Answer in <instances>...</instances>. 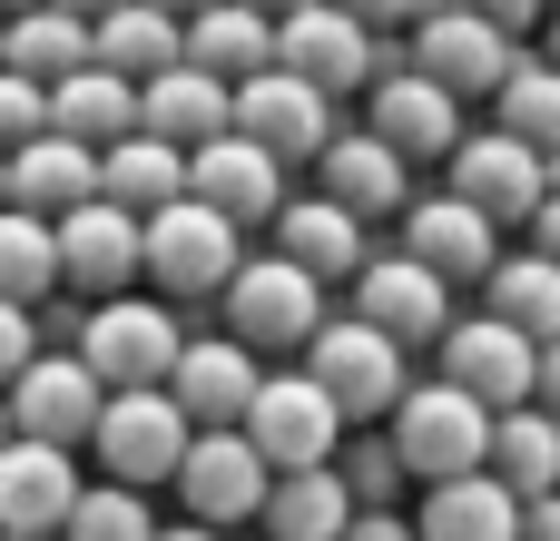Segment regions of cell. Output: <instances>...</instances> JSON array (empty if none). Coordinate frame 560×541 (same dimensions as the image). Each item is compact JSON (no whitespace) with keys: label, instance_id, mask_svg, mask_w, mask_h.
Listing matches in <instances>:
<instances>
[{"label":"cell","instance_id":"5bb4252c","mask_svg":"<svg viewBox=\"0 0 560 541\" xmlns=\"http://www.w3.org/2000/svg\"><path fill=\"white\" fill-rule=\"evenodd\" d=\"M236 138L266 148V158H285V168H315L325 138H335V99H315L305 79L266 69L256 89H236Z\"/></svg>","mask_w":560,"mask_h":541},{"label":"cell","instance_id":"f546056e","mask_svg":"<svg viewBox=\"0 0 560 541\" xmlns=\"http://www.w3.org/2000/svg\"><path fill=\"white\" fill-rule=\"evenodd\" d=\"M492 128H502V138H522V148H541V158H560V69L541 59V49H522L512 89L492 99Z\"/></svg>","mask_w":560,"mask_h":541},{"label":"cell","instance_id":"30bf717a","mask_svg":"<svg viewBox=\"0 0 560 541\" xmlns=\"http://www.w3.org/2000/svg\"><path fill=\"white\" fill-rule=\"evenodd\" d=\"M394 237H404V256L433 266L453 296H482V286L502 276V227H492L482 207H463V197H413V217H404Z\"/></svg>","mask_w":560,"mask_h":541},{"label":"cell","instance_id":"7402d4cb","mask_svg":"<svg viewBox=\"0 0 560 541\" xmlns=\"http://www.w3.org/2000/svg\"><path fill=\"white\" fill-rule=\"evenodd\" d=\"M98 197L128 207L138 227L167 217V207L187 197V148H167V138H128V148H108V158H98Z\"/></svg>","mask_w":560,"mask_h":541},{"label":"cell","instance_id":"7a4b0ae2","mask_svg":"<svg viewBox=\"0 0 560 541\" xmlns=\"http://www.w3.org/2000/svg\"><path fill=\"white\" fill-rule=\"evenodd\" d=\"M177 355H187V315L177 306H98L89 325H79V365L108 384V394H158L167 375H177Z\"/></svg>","mask_w":560,"mask_h":541},{"label":"cell","instance_id":"b9f144b4","mask_svg":"<svg viewBox=\"0 0 560 541\" xmlns=\"http://www.w3.org/2000/svg\"><path fill=\"white\" fill-rule=\"evenodd\" d=\"M10 444H20V424H10V394H0V453H10Z\"/></svg>","mask_w":560,"mask_h":541},{"label":"cell","instance_id":"ac0fdd59","mask_svg":"<svg viewBox=\"0 0 560 541\" xmlns=\"http://www.w3.org/2000/svg\"><path fill=\"white\" fill-rule=\"evenodd\" d=\"M138 138H167V148H217L236 138V89L207 79V69H167L158 89H138Z\"/></svg>","mask_w":560,"mask_h":541},{"label":"cell","instance_id":"9c48e42d","mask_svg":"<svg viewBox=\"0 0 560 541\" xmlns=\"http://www.w3.org/2000/svg\"><path fill=\"white\" fill-rule=\"evenodd\" d=\"M98 414H108V384L79 365V345H49V355L10 384V424H20V444L69 453V444H89V434H98Z\"/></svg>","mask_w":560,"mask_h":541},{"label":"cell","instance_id":"7dc6e473","mask_svg":"<svg viewBox=\"0 0 560 541\" xmlns=\"http://www.w3.org/2000/svg\"><path fill=\"white\" fill-rule=\"evenodd\" d=\"M0 541H10V532H0Z\"/></svg>","mask_w":560,"mask_h":541},{"label":"cell","instance_id":"8992f818","mask_svg":"<svg viewBox=\"0 0 560 541\" xmlns=\"http://www.w3.org/2000/svg\"><path fill=\"white\" fill-rule=\"evenodd\" d=\"M98 463H108V483L118 493H148V483H177L187 473V453H197V424L177 414V394L158 384V394H108V414H98Z\"/></svg>","mask_w":560,"mask_h":541},{"label":"cell","instance_id":"f35d334b","mask_svg":"<svg viewBox=\"0 0 560 541\" xmlns=\"http://www.w3.org/2000/svg\"><path fill=\"white\" fill-rule=\"evenodd\" d=\"M148 10H167V20L187 30V20H207V10H226V0H148Z\"/></svg>","mask_w":560,"mask_h":541},{"label":"cell","instance_id":"44dd1931","mask_svg":"<svg viewBox=\"0 0 560 541\" xmlns=\"http://www.w3.org/2000/svg\"><path fill=\"white\" fill-rule=\"evenodd\" d=\"M49 128L108 158V148H128V138H138V89H128L118 69H79L69 89H49Z\"/></svg>","mask_w":560,"mask_h":541},{"label":"cell","instance_id":"3957f363","mask_svg":"<svg viewBox=\"0 0 560 541\" xmlns=\"http://www.w3.org/2000/svg\"><path fill=\"white\" fill-rule=\"evenodd\" d=\"M443 197L482 207L492 227H532V217L560 197V158L522 148V138H502V128H482V138H463V148H453V168H443Z\"/></svg>","mask_w":560,"mask_h":541},{"label":"cell","instance_id":"7bdbcfd3","mask_svg":"<svg viewBox=\"0 0 560 541\" xmlns=\"http://www.w3.org/2000/svg\"><path fill=\"white\" fill-rule=\"evenodd\" d=\"M158 541H217V532H207V522H187V532H158Z\"/></svg>","mask_w":560,"mask_h":541},{"label":"cell","instance_id":"4fadbf2b","mask_svg":"<svg viewBox=\"0 0 560 541\" xmlns=\"http://www.w3.org/2000/svg\"><path fill=\"white\" fill-rule=\"evenodd\" d=\"M404 49H413V69H423L433 89H453V99H502L512 69H522V49H512L492 20H472V10H443V20L413 30Z\"/></svg>","mask_w":560,"mask_h":541},{"label":"cell","instance_id":"60d3db41","mask_svg":"<svg viewBox=\"0 0 560 541\" xmlns=\"http://www.w3.org/2000/svg\"><path fill=\"white\" fill-rule=\"evenodd\" d=\"M30 10H49V0H0V20H30Z\"/></svg>","mask_w":560,"mask_h":541},{"label":"cell","instance_id":"603a6c76","mask_svg":"<svg viewBox=\"0 0 560 541\" xmlns=\"http://www.w3.org/2000/svg\"><path fill=\"white\" fill-rule=\"evenodd\" d=\"M98 69H118L128 89H158L167 69H187V30L148 0H128L118 20H98Z\"/></svg>","mask_w":560,"mask_h":541},{"label":"cell","instance_id":"d6a6232c","mask_svg":"<svg viewBox=\"0 0 560 541\" xmlns=\"http://www.w3.org/2000/svg\"><path fill=\"white\" fill-rule=\"evenodd\" d=\"M39 355H49L39 315H30V306H0V394H10V384H20V375H30Z\"/></svg>","mask_w":560,"mask_h":541},{"label":"cell","instance_id":"f1b7e54d","mask_svg":"<svg viewBox=\"0 0 560 541\" xmlns=\"http://www.w3.org/2000/svg\"><path fill=\"white\" fill-rule=\"evenodd\" d=\"M39 296H59V227L0 207V306H30L39 315Z\"/></svg>","mask_w":560,"mask_h":541},{"label":"cell","instance_id":"ee69618b","mask_svg":"<svg viewBox=\"0 0 560 541\" xmlns=\"http://www.w3.org/2000/svg\"><path fill=\"white\" fill-rule=\"evenodd\" d=\"M541 59H551V69H560V20H551V49H541Z\"/></svg>","mask_w":560,"mask_h":541},{"label":"cell","instance_id":"e0dca14e","mask_svg":"<svg viewBox=\"0 0 560 541\" xmlns=\"http://www.w3.org/2000/svg\"><path fill=\"white\" fill-rule=\"evenodd\" d=\"M79 463L69 453H49V444H10L0 453V532L10 541H59L69 532V513H79Z\"/></svg>","mask_w":560,"mask_h":541},{"label":"cell","instance_id":"d6986e66","mask_svg":"<svg viewBox=\"0 0 560 541\" xmlns=\"http://www.w3.org/2000/svg\"><path fill=\"white\" fill-rule=\"evenodd\" d=\"M10 207L20 217H79V207H98V148H79V138H39V148H20L10 158Z\"/></svg>","mask_w":560,"mask_h":541},{"label":"cell","instance_id":"ab89813d","mask_svg":"<svg viewBox=\"0 0 560 541\" xmlns=\"http://www.w3.org/2000/svg\"><path fill=\"white\" fill-rule=\"evenodd\" d=\"M236 10H256V20H295V10H315V0H236Z\"/></svg>","mask_w":560,"mask_h":541},{"label":"cell","instance_id":"4316f807","mask_svg":"<svg viewBox=\"0 0 560 541\" xmlns=\"http://www.w3.org/2000/svg\"><path fill=\"white\" fill-rule=\"evenodd\" d=\"M354 522H364V513H354L345 473H285V483L266 493V541H345Z\"/></svg>","mask_w":560,"mask_h":541},{"label":"cell","instance_id":"d4e9b609","mask_svg":"<svg viewBox=\"0 0 560 541\" xmlns=\"http://www.w3.org/2000/svg\"><path fill=\"white\" fill-rule=\"evenodd\" d=\"M413 532L423 541H522V503L482 473V483H443L413 503Z\"/></svg>","mask_w":560,"mask_h":541},{"label":"cell","instance_id":"d590c367","mask_svg":"<svg viewBox=\"0 0 560 541\" xmlns=\"http://www.w3.org/2000/svg\"><path fill=\"white\" fill-rule=\"evenodd\" d=\"M522 541H560V493H551V503H532V513H522Z\"/></svg>","mask_w":560,"mask_h":541},{"label":"cell","instance_id":"6da1fadb","mask_svg":"<svg viewBox=\"0 0 560 541\" xmlns=\"http://www.w3.org/2000/svg\"><path fill=\"white\" fill-rule=\"evenodd\" d=\"M217 325H226V345H246L256 365H305V345L335 325V296H325V276H305V266H285V256H246L236 266V286L217 296Z\"/></svg>","mask_w":560,"mask_h":541},{"label":"cell","instance_id":"9a60e30c","mask_svg":"<svg viewBox=\"0 0 560 541\" xmlns=\"http://www.w3.org/2000/svg\"><path fill=\"white\" fill-rule=\"evenodd\" d=\"M177 493H187V513H197L207 532H226V522H266L276 473H266V453H256L246 434H197V453H187Z\"/></svg>","mask_w":560,"mask_h":541},{"label":"cell","instance_id":"2e32d148","mask_svg":"<svg viewBox=\"0 0 560 541\" xmlns=\"http://www.w3.org/2000/svg\"><path fill=\"white\" fill-rule=\"evenodd\" d=\"M148 266V227L128 217V207H79V217H59V286H79V296H98V306H118V286Z\"/></svg>","mask_w":560,"mask_h":541},{"label":"cell","instance_id":"bcb514c9","mask_svg":"<svg viewBox=\"0 0 560 541\" xmlns=\"http://www.w3.org/2000/svg\"><path fill=\"white\" fill-rule=\"evenodd\" d=\"M0 207H10V158H0Z\"/></svg>","mask_w":560,"mask_h":541},{"label":"cell","instance_id":"5b68a950","mask_svg":"<svg viewBox=\"0 0 560 541\" xmlns=\"http://www.w3.org/2000/svg\"><path fill=\"white\" fill-rule=\"evenodd\" d=\"M236 266H246V237H236L217 207L177 197L167 217H148V276H158V296H177V306H217V296L236 286Z\"/></svg>","mask_w":560,"mask_h":541},{"label":"cell","instance_id":"cb8c5ba5","mask_svg":"<svg viewBox=\"0 0 560 541\" xmlns=\"http://www.w3.org/2000/svg\"><path fill=\"white\" fill-rule=\"evenodd\" d=\"M10 69L30 89H69L79 69H98V30L69 10H30V20H10Z\"/></svg>","mask_w":560,"mask_h":541},{"label":"cell","instance_id":"74e56055","mask_svg":"<svg viewBox=\"0 0 560 541\" xmlns=\"http://www.w3.org/2000/svg\"><path fill=\"white\" fill-rule=\"evenodd\" d=\"M49 10H69V20H89V30H98V20H118L128 0H49Z\"/></svg>","mask_w":560,"mask_h":541},{"label":"cell","instance_id":"e575fe53","mask_svg":"<svg viewBox=\"0 0 560 541\" xmlns=\"http://www.w3.org/2000/svg\"><path fill=\"white\" fill-rule=\"evenodd\" d=\"M532 256H551V266H560V197L532 217Z\"/></svg>","mask_w":560,"mask_h":541},{"label":"cell","instance_id":"ffe728a7","mask_svg":"<svg viewBox=\"0 0 560 541\" xmlns=\"http://www.w3.org/2000/svg\"><path fill=\"white\" fill-rule=\"evenodd\" d=\"M187 69H207V79H226V89H256L266 69H276V20H256V10H207V20H187Z\"/></svg>","mask_w":560,"mask_h":541},{"label":"cell","instance_id":"8d00e7d4","mask_svg":"<svg viewBox=\"0 0 560 541\" xmlns=\"http://www.w3.org/2000/svg\"><path fill=\"white\" fill-rule=\"evenodd\" d=\"M532 404H541V414H551V424H560V345H551V355H541V394H532Z\"/></svg>","mask_w":560,"mask_h":541},{"label":"cell","instance_id":"4dcf8cb0","mask_svg":"<svg viewBox=\"0 0 560 541\" xmlns=\"http://www.w3.org/2000/svg\"><path fill=\"white\" fill-rule=\"evenodd\" d=\"M59 541H158V513H148V493H118V483H89L79 493V513H69V532Z\"/></svg>","mask_w":560,"mask_h":541},{"label":"cell","instance_id":"ba28073f","mask_svg":"<svg viewBox=\"0 0 560 541\" xmlns=\"http://www.w3.org/2000/svg\"><path fill=\"white\" fill-rule=\"evenodd\" d=\"M246 444L266 453L276 483H285V473H335V453H345V414H335L305 375H266V394H256V414H246Z\"/></svg>","mask_w":560,"mask_h":541},{"label":"cell","instance_id":"8fae6325","mask_svg":"<svg viewBox=\"0 0 560 541\" xmlns=\"http://www.w3.org/2000/svg\"><path fill=\"white\" fill-rule=\"evenodd\" d=\"M315 187L345 207V217H364V227H404L413 217V168L354 118V128H335L325 138V158H315Z\"/></svg>","mask_w":560,"mask_h":541},{"label":"cell","instance_id":"83f0119b","mask_svg":"<svg viewBox=\"0 0 560 541\" xmlns=\"http://www.w3.org/2000/svg\"><path fill=\"white\" fill-rule=\"evenodd\" d=\"M482 315H502L512 335H532V345L551 355V345H560V266H551V256H532V246L502 256V276L482 286Z\"/></svg>","mask_w":560,"mask_h":541},{"label":"cell","instance_id":"484cf974","mask_svg":"<svg viewBox=\"0 0 560 541\" xmlns=\"http://www.w3.org/2000/svg\"><path fill=\"white\" fill-rule=\"evenodd\" d=\"M492 483H502L522 513L560 493V424L541 404H532V414H502V434H492Z\"/></svg>","mask_w":560,"mask_h":541},{"label":"cell","instance_id":"1f68e13d","mask_svg":"<svg viewBox=\"0 0 560 541\" xmlns=\"http://www.w3.org/2000/svg\"><path fill=\"white\" fill-rule=\"evenodd\" d=\"M39 138H49V89H30L20 69H0V158L39 148Z\"/></svg>","mask_w":560,"mask_h":541},{"label":"cell","instance_id":"f6af8a7d","mask_svg":"<svg viewBox=\"0 0 560 541\" xmlns=\"http://www.w3.org/2000/svg\"><path fill=\"white\" fill-rule=\"evenodd\" d=\"M0 69H10V20H0Z\"/></svg>","mask_w":560,"mask_h":541},{"label":"cell","instance_id":"52a82bcc","mask_svg":"<svg viewBox=\"0 0 560 541\" xmlns=\"http://www.w3.org/2000/svg\"><path fill=\"white\" fill-rule=\"evenodd\" d=\"M276 69L305 79L315 99H345V89H374L384 39H374L364 20H345L335 0H315V10H295V20H276Z\"/></svg>","mask_w":560,"mask_h":541},{"label":"cell","instance_id":"836d02e7","mask_svg":"<svg viewBox=\"0 0 560 541\" xmlns=\"http://www.w3.org/2000/svg\"><path fill=\"white\" fill-rule=\"evenodd\" d=\"M453 10H472V20H492L512 49L532 39V30H551V0H453Z\"/></svg>","mask_w":560,"mask_h":541},{"label":"cell","instance_id":"277c9868","mask_svg":"<svg viewBox=\"0 0 560 541\" xmlns=\"http://www.w3.org/2000/svg\"><path fill=\"white\" fill-rule=\"evenodd\" d=\"M364 128H374L404 168H413V158H443V168H453V148H463V99L433 89V79L413 69V49L384 39V69H374V89H364Z\"/></svg>","mask_w":560,"mask_h":541},{"label":"cell","instance_id":"7c38bea8","mask_svg":"<svg viewBox=\"0 0 560 541\" xmlns=\"http://www.w3.org/2000/svg\"><path fill=\"white\" fill-rule=\"evenodd\" d=\"M167 394H177V414H187L197 434H246V414H256V394H266V365H256L246 345H226V335H187Z\"/></svg>","mask_w":560,"mask_h":541}]
</instances>
